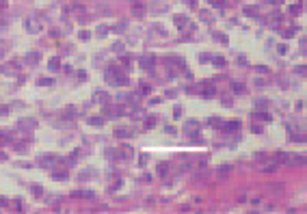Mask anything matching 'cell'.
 Instances as JSON below:
<instances>
[{
	"instance_id": "4",
	"label": "cell",
	"mask_w": 307,
	"mask_h": 214,
	"mask_svg": "<svg viewBox=\"0 0 307 214\" xmlns=\"http://www.w3.org/2000/svg\"><path fill=\"white\" fill-rule=\"evenodd\" d=\"M32 125H35V121H32V119H24V121L20 123V128H26V130H28V128H32Z\"/></svg>"
},
{
	"instance_id": "6",
	"label": "cell",
	"mask_w": 307,
	"mask_h": 214,
	"mask_svg": "<svg viewBox=\"0 0 307 214\" xmlns=\"http://www.w3.org/2000/svg\"><path fill=\"white\" fill-rule=\"evenodd\" d=\"M128 134H130L128 128H119V130H117V136H128Z\"/></svg>"
},
{
	"instance_id": "2",
	"label": "cell",
	"mask_w": 307,
	"mask_h": 214,
	"mask_svg": "<svg viewBox=\"0 0 307 214\" xmlns=\"http://www.w3.org/2000/svg\"><path fill=\"white\" fill-rule=\"evenodd\" d=\"M93 100H95V102H100V104H106L108 102V95H106V93H95V97H93Z\"/></svg>"
},
{
	"instance_id": "10",
	"label": "cell",
	"mask_w": 307,
	"mask_h": 214,
	"mask_svg": "<svg viewBox=\"0 0 307 214\" xmlns=\"http://www.w3.org/2000/svg\"><path fill=\"white\" fill-rule=\"evenodd\" d=\"M32 195H37V197L41 195V186H39V184H37V186H32Z\"/></svg>"
},
{
	"instance_id": "13",
	"label": "cell",
	"mask_w": 307,
	"mask_h": 214,
	"mask_svg": "<svg viewBox=\"0 0 307 214\" xmlns=\"http://www.w3.org/2000/svg\"><path fill=\"white\" fill-rule=\"evenodd\" d=\"M212 2H216V0H212Z\"/></svg>"
},
{
	"instance_id": "1",
	"label": "cell",
	"mask_w": 307,
	"mask_h": 214,
	"mask_svg": "<svg viewBox=\"0 0 307 214\" xmlns=\"http://www.w3.org/2000/svg\"><path fill=\"white\" fill-rule=\"evenodd\" d=\"M184 130H186V132H197V130H199V123H197L195 119H190V121L184 125Z\"/></svg>"
},
{
	"instance_id": "12",
	"label": "cell",
	"mask_w": 307,
	"mask_h": 214,
	"mask_svg": "<svg viewBox=\"0 0 307 214\" xmlns=\"http://www.w3.org/2000/svg\"><path fill=\"white\" fill-rule=\"evenodd\" d=\"M4 158H7V156H4V153H0V160H4Z\"/></svg>"
},
{
	"instance_id": "8",
	"label": "cell",
	"mask_w": 307,
	"mask_h": 214,
	"mask_svg": "<svg viewBox=\"0 0 307 214\" xmlns=\"http://www.w3.org/2000/svg\"><path fill=\"white\" fill-rule=\"evenodd\" d=\"M106 32H108V28H106V26H100V28H97V35H100V37H104Z\"/></svg>"
},
{
	"instance_id": "7",
	"label": "cell",
	"mask_w": 307,
	"mask_h": 214,
	"mask_svg": "<svg viewBox=\"0 0 307 214\" xmlns=\"http://www.w3.org/2000/svg\"><path fill=\"white\" fill-rule=\"evenodd\" d=\"M175 24L177 26H184L186 22H184V15H175Z\"/></svg>"
},
{
	"instance_id": "3",
	"label": "cell",
	"mask_w": 307,
	"mask_h": 214,
	"mask_svg": "<svg viewBox=\"0 0 307 214\" xmlns=\"http://www.w3.org/2000/svg\"><path fill=\"white\" fill-rule=\"evenodd\" d=\"M58 67H61V61H58V58H52V61H50V69L52 71H58Z\"/></svg>"
},
{
	"instance_id": "9",
	"label": "cell",
	"mask_w": 307,
	"mask_h": 214,
	"mask_svg": "<svg viewBox=\"0 0 307 214\" xmlns=\"http://www.w3.org/2000/svg\"><path fill=\"white\" fill-rule=\"evenodd\" d=\"M225 128H227V130H236V128H238V123H236V121H229V123H225Z\"/></svg>"
},
{
	"instance_id": "11",
	"label": "cell",
	"mask_w": 307,
	"mask_h": 214,
	"mask_svg": "<svg viewBox=\"0 0 307 214\" xmlns=\"http://www.w3.org/2000/svg\"><path fill=\"white\" fill-rule=\"evenodd\" d=\"M113 50H115V52H119V50H123V46H121V43H115V46H113Z\"/></svg>"
},
{
	"instance_id": "5",
	"label": "cell",
	"mask_w": 307,
	"mask_h": 214,
	"mask_svg": "<svg viewBox=\"0 0 307 214\" xmlns=\"http://www.w3.org/2000/svg\"><path fill=\"white\" fill-rule=\"evenodd\" d=\"M244 13H246V15H255L257 9H255V7H244Z\"/></svg>"
}]
</instances>
